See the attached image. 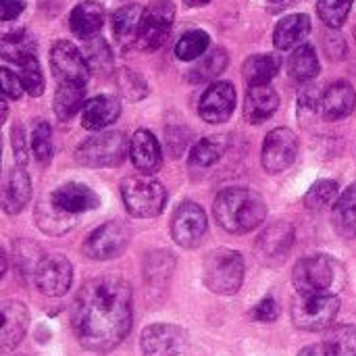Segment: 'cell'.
Masks as SVG:
<instances>
[{
  "mask_svg": "<svg viewBox=\"0 0 356 356\" xmlns=\"http://www.w3.org/2000/svg\"><path fill=\"white\" fill-rule=\"evenodd\" d=\"M31 198V181L23 167H13L2 184V211L6 215L21 213Z\"/></svg>",
  "mask_w": 356,
  "mask_h": 356,
  "instance_id": "ac0fdd59",
  "label": "cell"
},
{
  "mask_svg": "<svg viewBox=\"0 0 356 356\" xmlns=\"http://www.w3.org/2000/svg\"><path fill=\"white\" fill-rule=\"evenodd\" d=\"M131 319V288L117 275L86 282L71 313L75 338L94 353H108L119 346L129 334Z\"/></svg>",
  "mask_w": 356,
  "mask_h": 356,
  "instance_id": "6da1fadb",
  "label": "cell"
},
{
  "mask_svg": "<svg viewBox=\"0 0 356 356\" xmlns=\"http://www.w3.org/2000/svg\"><path fill=\"white\" fill-rule=\"evenodd\" d=\"M121 115V104L115 96H96L81 108V125L90 131H98Z\"/></svg>",
  "mask_w": 356,
  "mask_h": 356,
  "instance_id": "603a6c76",
  "label": "cell"
},
{
  "mask_svg": "<svg viewBox=\"0 0 356 356\" xmlns=\"http://www.w3.org/2000/svg\"><path fill=\"white\" fill-rule=\"evenodd\" d=\"M25 10V0H0V17L2 21L17 19Z\"/></svg>",
  "mask_w": 356,
  "mask_h": 356,
  "instance_id": "bcb514c9",
  "label": "cell"
},
{
  "mask_svg": "<svg viewBox=\"0 0 356 356\" xmlns=\"http://www.w3.org/2000/svg\"><path fill=\"white\" fill-rule=\"evenodd\" d=\"M19 79L29 96H42L44 75H42V69H40V63L35 56H29L23 63H19Z\"/></svg>",
  "mask_w": 356,
  "mask_h": 356,
  "instance_id": "f35d334b",
  "label": "cell"
},
{
  "mask_svg": "<svg viewBox=\"0 0 356 356\" xmlns=\"http://www.w3.org/2000/svg\"><path fill=\"white\" fill-rule=\"evenodd\" d=\"M355 104L356 94L348 81H336V83H332V86L325 90L323 98H321L323 117L330 119V121L348 117V115L355 111Z\"/></svg>",
  "mask_w": 356,
  "mask_h": 356,
  "instance_id": "cb8c5ba5",
  "label": "cell"
},
{
  "mask_svg": "<svg viewBox=\"0 0 356 356\" xmlns=\"http://www.w3.org/2000/svg\"><path fill=\"white\" fill-rule=\"evenodd\" d=\"M173 19H175V8L167 0H159L154 4H150L148 8H144L136 46L140 50H150V52L156 50L159 46H163V42L167 40L169 29L173 25Z\"/></svg>",
  "mask_w": 356,
  "mask_h": 356,
  "instance_id": "9c48e42d",
  "label": "cell"
},
{
  "mask_svg": "<svg viewBox=\"0 0 356 356\" xmlns=\"http://www.w3.org/2000/svg\"><path fill=\"white\" fill-rule=\"evenodd\" d=\"M38 225L50 236H63L65 232L77 225V219L65 215L50 200H46L38 207Z\"/></svg>",
  "mask_w": 356,
  "mask_h": 356,
  "instance_id": "d6a6232c",
  "label": "cell"
},
{
  "mask_svg": "<svg viewBox=\"0 0 356 356\" xmlns=\"http://www.w3.org/2000/svg\"><path fill=\"white\" fill-rule=\"evenodd\" d=\"M334 227L342 238H356V184L334 204Z\"/></svg>",
  "mask_w": 356,
  "mask_h": 356,
  "instance_id": "83f0119b",
  "label": "cell"
},
{
  "mask_svg": "<svg viewBox=\"0 0 356 356\" xmlns=\"http://www.w3.org/2000/svg\"><path fill=\"white\" fill-rule=\"evenodd\" d=\"M340 311L336 294H300L292 302V321L298 330L319 332L334 323Z\"/></svg>",
  "mask_w": 356,
  "mask_h": 356,
  "instance_id": "8992f818",
  "label": "cell"
},
{
  "mask_svg": "<svg viewBox=\"0 0 356 356\" xmlns=\"http://www.w3.org/2000/svg\"><path fill=\"white\" fill-rule=\"evenodd\" d=\"M355 0H319L317 2V15L327 27H342L350 15Z\"/></svg>",
  "mask_w": 356,
  "mask_h": 356,
  "instance_id": "74e56055",
  "label": "cell"
},
{
  "mask_svg": "<svg viewBox=\"0 0 356 356\" xmlns=\"http://www.w3.org/2000/svg\"><path fill=\"white\" fill-rule=\"evenodd\" d=\"M71 280H73V267L60 254L42 257L33 271L35 288L44 296H63L69 290Z\"/></svg>",
  "mask_w": 356,
  "mask_h": 356,
  "instance_id": "7c38bea8",
  "label": "cell"
},
{
  "mask_svg": "<svg viewBox=\"0 0 356 356\" xmlns=\"http://www.w3.org/2000/svg\"><path fill=\"white\" fill-rule=\"evenodd\" d=\"M29 323V313L25 305L17 300H8L2 305V332H0V344L2 350H13L25 336Z\"/></svg>",
  "mask_w": 356,
  "mask_h": 356,
  "instance_id": "ffe728a7",
  "label": "cell"
},
{
  "mask_svg": "<svg viewBox=\"0 0 356 356\" xmlns=\"http://www.w3.org/2000/svg\"><path fill=\"white\" fill-rule=\"evenodd\" d=\"M0 52L6 60L23 63L29 56H35V40L25 29H15L2 35L0 40Z\"/></svg>",
  "mask_w": 356,
  "mask_h": 356,
  "instance_id": "f546056e",
  "label": "cell"
},
{
  "mask_svg": "<svg viewBox=\"0 0 356 356\" xmlns=\"http://www.w3.org/2000/svg\"><path fill=\"white\" fill-rule=\"evenodd\" d=\"M323 350L327 356H356V327L353 325L330 327L323 340Z\"/></svg>",
  "mask_w": 356,
  "mask_h": 356,
  "instance_id": "1f68e13d",
  "label": "cell"
},
{
  "mask_svg": "<svg viewBox=\"0 0 356 356\" xmlns=\"http://www.w3.org/2000/svg\"><path fill=\"white\" fill-rule=\"evenodd\" d=\"M48 200L58 211H63L65 215H69L73 219H79L81 213H88V211H94L100 207V196L92 188H88L83 184H75V181L58 186L50 194Z\"/></svg>",
  "mask_w": 356,
  "mask_h": 356,
  "instance_id": "2e32d148",
  "label": "cell"
},
{
  "mask_svg": "<svg viewBox=\"0 0 356 356\" xmlns=\"http://www.w3.org/2000/svg\"><path fill=\"white\" fill-rule=\"evenodd\" d=\"M311 31V19L305 13L288 15L284 17L273 31V44L280 50H290L298 46Z\"/></svg>",
  "mask_w": 356,
  "mask_h": 356,
  "instance_id": "d4e9b609",
  "label": "cell"
},
{
  "mask_svg": "<svg viewBox=\"0 0 356 356\" xmlns=\"http://www.w3.org/2000/svg\"><path fill=\"white\" fill-rule=\"evenodd\" d=\"M298 356H327V355H325L323 346H307V348H302V350H300V355Z\"/></svg>",
  "mask_w": 356,
  "mask_h": 356,
  "instance_id": "7dc6e473",
  "label": "cell"
},
{
  "mask_svg": "<svg viewBox=\"0 0 356 356\" xmlns=\"http://www.w3.org/2000/svg\"><path fill=\"white\" fill-rule=\"evenodd\" d=\"M298 154V140L288 127H277L263 142V167L269 173L286 171Z\"/></svg>",
  "mask_w": 356,
  "mask_h": 356,
  "instance_id": "5bb4252c",
  "label": "cell"
},
{
  "mask_svg": "<svg viewBox=\"0 0 356 356\" xmlns=\"http://www.w3.org/2000/svg\"><path fill=\"white\" fill-rule=\"evenodd\" d=\"M319 69V58L311 44H300L288 60V71L296 81H309L317 77Z\"/></svg>",
  "mask_w": 356,
  "mask_h": 356,
  "instance_id": "4dcf8cb0",
  "label": "cell"
},
{
  "mask_svg": "<svg viewBox=\"0 0 356 356\" xmlns=\"http://www.w3.org/2000/svg\"><path fill=\"white\" fill-rule=\"evenodd\" d=\"M129 156H131L134 167L144 175L156 173L163 165L161 144H159L156 136L148 129H138L134 134L131 144H129Z\"/></svg>",
  "mask_w": 356,
  "mask_h": 356,
  "instance_id": "e0dca14e",
  "label": "cell"
},
{
  "mask_svg": "<svg viewBox=\"0 0 356 356\" xmlns=\"http://www.w3.org/2000/svg\"><path fill=\"white\" fill-rule=\"evenodd\" d=\"M131 242V229L123 221H108L94 229L83 242V254L92 261H108L125 252Z\"/></svg>",
  "mask_w": 356,
  "mask_h": 356,
  "instance_id": "ba28073f",
  "label": "cell"
},
{
  "mask_svg": "<svg viewBox=\"0 0 356 356\" xmlns=\"http://www.w3.org/2000/svg\"><path fill=\"white\" fill-rule=\"evenodd\" d=\"M83 56L90 65V69L94 71H108L113 65V54L106 46V42L102 38H90L86 40V48H83Z\"/></svg>",
  "mask_w": 356,
  "mask_h": 356,
  "instance_id": "ab89813d",
  "label": "cell"
},
{
  "mask_svg": "<svg viewBox=\"0 0 356 356\" xmlns=\"http://www.w3.org/2000/svg\"><path fill=\"white\" fill-rule=\"evenodd\" d=\"M344 280L342 265L327 254L300 259L292 271V282L298 294H336L344 286Z\"/></svg>",
  "mask_w": 356,
  "mask_h": 356,
  "instance_id": "3957f363",
  "label": "cell"
},
{
  "mask_svg": "<svg viewBox=\"0 0 356 356\" xmlns=\"http://www.w3.org/2000/svg\"><path fill=\"white\" fill-rule=\"evenodd\" d=\"M117 79H119L121 92H123L129 100H140V98H144V96L148 94L144 79H142L138 73L129 71V69H121V71L117 73Z\"/></svg>",
  "mask_w": 356,
  "mask_h": 356,
  "instance_id": "b9f144b4",
  "label": "cell"
},
{
  "mask_svg": "<svg viewBox=\"0 0 356 356\" xmlns=\"http://www.w3.org/2000/svg\"><path fill=\"white\" fill-rule=\"evenodd\" d=\"M227 65V54L223 48H215L213 52L200 56L198 65H194V69L190 71V77L194 81H207V79H213L217 77Z\"/></svg>",
  "mask_w": 356,
  "mask_h": 356,
  "instance_id": "8d00e7d4",
  "label": "cell"
},
{
  "mask_svg": "<svg viewBox=\"0 0 356 356\" xmlns=\"http://www.w3.org/2000/svg\"><path fill=\"white\" fill-rule=\"evenodd\" d=\"M31 152L40 165H48L52 159V129L46 121H38L31 136Z\"/></svg>",
  "mask_w": 356,
  "mask_h": 356,
  "instance_id": "60d3db41",
  "label": "cell"
},
{
  "mask_svg": "<svg viewBox=\"0 0 356 356\" xmlns=\"http://www.w3.org/2000/svg\"><path fill=\"white\" fill-rule=\"evenodd\" d=\"M13 148H15V159L19 161V167H23L27 163V152H25V136H23V127L15 125L13 127Z\"/></svg>",
  "mask_w": 356,
  "mask_h": 356,
  "instance_id": "f6af8a7d",
  "label": "cell"
},
{
  "mask_svg": "<svg viewBox=\"0 0 356 356\" xmlns=\"http://www.w3.org/2000/svg\"><path fill=\"white\" fill-rule=\"evenodd\" d=\"M269 2H280V0H269Z\"/></svg>",
  "mask_w": 356,
  "mask_h": 356,
  "instance_id": "681fc988",
  "label": "cell"
},
{
  "mask_svg": "<svg viewBox=\"0 0 356 356\" xmlns=\"http://www.w3.org/2000/svg\"><path fill=\"white\" fill-rule=\"evenodd\" d=\"M338 202V184L334 179H321L313 184V188L305 196V207L313 213L325 211Z\"/></svg>",
  "mask_w": 356,
  "mask_h": 356,
  "instance_id": "d590c367",
  "label": "cell"
},
{
  "mask_svg": "<svg viewBox=\"0 0 356 356\" xmlns=\"http://www.w3.org/2000/svg\"><path fill=\"white\" fill-rule=\"evenodd\" d=\"M121 196L129 215L140 219L159 217L167 204V190L150 177H127L121 184Z\"/></svg>",
  "mask_w": 356,
  "mask_h": 356,
  "instance_id": "5b68a950",
  "label": "cell"
},
{
  "mask_svg": "<svg viewBox=\"0 0 356 356\" xmlns=\"http://www.w3.org/2000/svg\"><path fill=\"white\" fill-rule=\"evenodd\" d=\"M127 152V142L121 131H104L88 138L77 148V161L83 167L98 169V167H115L123 163Z\"/></svg>",
  "mask_w": 356,
  "mask_h": 356,
  "instance_id": "52a82bcc",
  "label": "cell"
},
{
  "mask_svg": "<svg viewBox=\"0 0 356 356\" xmlns=\"http://www.w3.org/2000/svg\"><path fill=\"white\" fill-rule=\"evenodd\" d=\"M277 315H280V309H277V305H275V300H273L271 296H265V298L252 309V319L263 321V323L275 321Z\"/></svg>",
  "mask_w": 356,
  "mask_h": 356,
  "instance_id": "ee69618b",
  "label": "cell"
},
{
  "mask_svg": "<svg viewBox=\"0 0 356 356\" xmlns=\"http://www.w3.org/2000/svg\"><path fill=\"white\" fill-rule=\"evenodd\" d=\"M280 71V58L273 54H254L244 60L242 75L246 83L252 86H267Z\"/></svg>",
  "mask_w": 356,
  "mask_h": 356,
  "instance_id": "4316f807",
  "label": "cell"
},
{
  "mask_svg": "<svg viewBox=\"0 0 356 356\" xmlns=\"http://www.w3.org/2000/svg\"><path fill=\"white\" fill-rule=\"evenodd\" d=\"M209 44H211V38L207 31H202V29L186 31L179 38V42L175 44V56L179 60H196V58L204 56Z\"/></svg>",
  "mask_w": 356,
  "mask_h": 356,
  "instance_id": "e575fe53",
  "label": "cell"
},
{
  "mask_svg": "<svg viewBox=\"0 0 356 356\" xmlns=\"http://www.w3.org/2000/svg\"><path fill=\"white\" fill-rule=\"evenodd\" d=\"M236 108V88L229 81H215L200 98L198 113L207 123H225Z\"/></svg>",
  "mask_w": 356,
  "mask_h": 356,
  "instance_id": "9a60e30c",
  "label": "cell"
},
{
  "mask_svg": "<svg viewBox=\"0 0 356 356\" xmlns=\"http://www.w3.org/2000/svg\"><path fill=\"white\" fill-rule=\"evenodd\" d=\"M102 23H104V8L96 0L79 2L69 15V27L81 40L96 38V33L102 29Z\"/></svg>",
  "mask_w": 356,
  "mask_h": 356,
  "instance_id": "44dd1931",
  "label": "cell"
},
{
  "mask_svg": "<svg viewBox=\"0 0 356 356\" xmlns=\"http://www.w3.org/2000/svg\"><path fill=\"white\" fill-rule=\"evenodd\" d=\"M50 67L60 83H81V86H86L92 71L83 52L67 40H58L50 48Z\"/></svg>",
  "mask_w": 356,
  "mask_h": 356,
  "instance_id": "30bf717a",
  "label": "cell"
},
{
  "mask_svg": "<svg viewBox=\"0 0 356 356\" xmlns=\"http://www.w3.org/2000/svg\"><path fill=\"white\" fill-rule=\"evenodd\" d=\"M217 223L229 234H248L267 217L263 196L246 188H227L215 200Z\"/></svg>",
  "mask_w": 356,
  "mask_h": 356,
  "instance_id": "7a4b0ae2",
  "label": "cell"
},
{
  "mask_svg": "<svg viewBox=\"0 0 356 356\" xmlns=\"http://www.w3.org/2000/svg\"><path fill=\"white\" fill-rule=\"evenodd\" d=\"M294 244V227L290 223H273L269 225L261 238L257 240V252L265 261H282L288 257L290 248Z\"/></svg>",
  "mask_w": 356,
  "mask_h": 356,
  "instance_id": "d6986e66",
  "label": "cell"
},
{
  "mask_svg": "<svg viewBox=\"0 0 356 356\" xmlns=\"http://www.w3.org/2000/svg\"><path fill=\"white\" fill-rule=\"evenodd\" d=\"M0 79H2V92H4V96L6 98H13V100H19L21 94H23V90H25L23 83H21V79L10 69H6V67L0 69Z\"/></svg>",
  "mask_w": 356,
  "mask_h": 356,
  "instance_id": "7bdbcfd3",
  "label": "cell"
},
{
  "mask_svg": "<svg viewBox=\"0 0 356 356\" xmlns=\"http://www.w3.org/2000/svg\"><path fill=\"white\" fill-rule=\"evenodd\" d=\"M277 106H280V96L269 83L267 86H252L246 92L244 117L250 123H263V121L273 117Z\"/></svg>",
  "mask_w": 356,
  "mask_h": 356,
  "instance_id": "7402d4cb",
  "label": "cell"
},
{
  "mask_svg": "<svg viewBox=\"0 0 356 356\" xmlns=\"http://www.w3.org/2000/svg\"><path fill=\"white\" fill-rule=\"evenodd\" d=\"M142 17H144V8L140 4H127L113 15V33L123 48L136 44Z\"/></svg>",
  "mask_w": 356,
  "mask_h": 356,
  "instance_id": "484cf974",
  "label": "cell"
},
{
  "mask_svg": "<svg viewBox=\"0 0 356 356\" xmlns=\"http://www.w3.org/2000/svg\"><path fill=\"white\" fill-rule=\"evenodd\" d=\"M86 86L81 83H58L54 94V113L60 121H69L79 108H83Z\"/></svg>",
  "mask_w": 356,
  "mask_h": 356,
  "instance_id": "f1b7e54d",
  "label": "cell"
},
{
  "mask_svg": "<svg viewBox=\"0 0 356 356\" xmlns=\"http://www.w3.org/2000/svg\"><path fill=\"white\" fill-rule=\"evenodd\" d=\"M223 150H225L223 138H204L198 144H194L188 163L194 169H209L223 156Z\"/></svg>",
  "mask_w": 356,
  "mask_h": 356,
  "instance_id": "836d02e7",
  "label": "cell"
},
{
  "mask_svg": "<svg viewBox=\"0 0 356 356\" xmlns=\"http://www.w3.org/2000/svg\"><path fill=\"white\" fill-rule=\"evenodd\" d=\"M188 6H192V8H196V6H204V4H209L211 0H184Z\"/></svg>",
  "mask_w": 356,
  "mask_h": 356,
  "instance_id": "c3c4849f",
  "label": "cell"
},
{
  "mask_svg": "<svg viewBox=\"0 0 356 356\" xmlns=\"http://www.w3.org/2000/svg\"><path fill=\"white\" fill-rule=\"evenodd\" d=\"M186 332L169 323H154L146 327L140 338L144 356H179L186 350Z\"/></svg>",
  "mask_w": 356,
  "mask_h": 356,
  "instance_id": "4fadbf2b",
  "label": "cell"
},
{
  "mask_svg": "<svg viewBox=\"0 0 356 356\" xmlns=\"http://www.w3.org/2000/svg\"><path fill=\"white\" fill-rule=\"evenodd\" d=\"M202 280L215 294H236L244 282V259L229 248L213 250L202 265Z\"/></svg>",
  "mask_w": 356,
  "mask_h": 356,
  "instance_id": "277c9868",
  "label": "cell"
},
{
  "mask_svg": "<svg viewBox=\"0 0 356 356\" xmlns=\"http://www.w3.org/2000/svg\"><path fill=\"white\" fill-rule=\"evenodd\" d=\"M207 227H209L207 215L196 202H184L175 209L171 219V236L181 248L200 246Z\"/></svg>",
  "mask_w": 356,
  "mask_h": 356,
  "instance_id": "8fae6325",
  "label": "cell"
}]
</instances>
